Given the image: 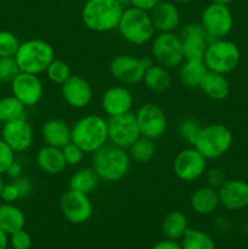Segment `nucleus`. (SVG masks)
<instances>
[{"instance_id": "f257e3e1", "label": "nucleus", "mask_w": 248, "mask_h": 249, "mask_svg": "<svg viewBox=\"0 0 248 249\" xmlns=\"http://www.w3.org/2000/svg\"><path fill=\"white\" fill-rule=\"evenodd\" d=\"M123 11L121 0H88L82 9V21L90 31L106 33L117 29Z\"/></svg>"}, {"instance_id": "f03ea898", "label": "nucleus", "mask_w": 248, "mask_h": 249, "mask_svg": "<svg viewBox=\"0 0 248 249\" xmlns=\"http://www.w3.org/2000/svg\"><path fill=\"white\" fill-rule=\"evenodd\" d=\"M130 156L125 148L113 143H106L94 152L92 168L100 180L107 182H117L128 175L130 170Z\"/></svg>"}, {"instance_id": "7ed1b4c3", "label": "nucleus", "mask_w": 248, "mask_h": 249, "mask_svg": "<svg viewBox=\"0 0 248 249\" xmlns=\"http://www.w3.org/2000/svg\"><path fill=\"white\" fill-rule=\"evenodd\" d=\"M72 142L85 153H94L108 143V123L97 114H87L72 126Z\"/></svg>"}, {"instance_id": "20e7f679", "label": "nucleus", "mask_w": 248, "mask_h": 249, "mask_svg": "<svg viewBox=\"0 0 248 249\" xmlns=\"http://www.w3.org/2000/svg\"><path fill=\"white\" fill-rule=\"evenodd\" d=\"M15 58L21 72L39 75L55 58V51L53 45L43 39H29L21 43Z\"/></svg>"}, {"instance_id": "39448f33", "label": "nucleus", "mask_w": 248, "mask_h": 249, "mask_svg": "<svg viewBox=\"0 0 248 249\" xmlns=\"http://www.w3.org/2000/svg\"><path fill=\"white\" fill-rule=\"evenodd\" d=\"M117 29L124 40L138 46L152 40L156 32L150 12L133 6L124 9Z\"/></svg>"}, {"instance_id": "423d86ee", "label": "nucleus", "mask_w": 248, "mask_h": 249, "mask_svg": "<svg viewBox=\"0 0 248 249\" xmlns=\"http://www.w3.org/2000/svg\"><path fill=\"white\" fill-rule=\"evenodd\" d=\"M233 136L230 129L223 124H211L202 126L192 146L208 160H218L229 152L232 146Z\"/></svg>"}, {"instance_id": "0eeeda50", "label": "nucleus", "mask_w": 248, "mask_h": 249, "mask_svg": "<svg viewBox=\"0 0 248 249\" xmlns=\"http://www.w3.org/2000/svg\"><path fill=\"white\" fill-rule=\"evenodd\" d=\"M204 65L212 72L228 74L238 66L241 51L235 43L226 39H215L209 41L203 56Z\"/></svg>"}, {"instance_id": "6e6552de", "label": "nucleus", "mask_w": 248, "mask_h": 249, "mask_svg": "<svg viewBox=\"0 0 248 249\" xmlns=\"http://www.w3.org/2000/svg\"><path fill=\"white\" fill-rule=\"evenodd\" d=\"M151 53L156 63L165 68H177L181 66L185 60L184 48L179 34L174 32L159 33L152 39Z\"/></svg>"}, {"instance_id": "1a4fd4ad", "label": "nucleus", "mask_w": 248, "mask_h": 249, "mask_svg": "<svg viewBox=\"0 0 248 249\" xmlns=\"http://www.w3.org/2000/svg\"><path fill=\"white\" fill-rule=\"evenodd\" d=\"M150 58L136 57V56L118 55L111 61L109 72L112 77L122 85H135L142 82L146 70L151 65Z\"/></svg>"}, {"instance_id": "9d476101", "label": "nucleus", "mask_w": 248, "mask_h": 249, "mask_svg": "<svg viewBox=\"0 0 248 249\" xmlns=\"http://www.w3.org/2000/svg\"><path fill=\"white\" fill-rule=\"evenodd\" d=\"M201 24L209 39H223L232 29L233 17L228 6L211 2L202 12Z\"/></svg>"}, {"instance_id": "9b49d317", "label": "nucleus", "mask_w": 248, "mask_h": 249, "mask_svg": "<svg viewBox=\"0 0 248 249\" xmlns=\"http://www.w3.org/2000/svg\"><path fill=\"white\" fill-rule=\"evenodd\" d=\"M60 208L63 216L72 224H84L91 219L94 207L89 195L68 189L60 199Z\"/></svg>"}, {"instance_id": "f8f14e48", "label": "nucleus", "mask_w": 248, "mask_h": 249, "mask_svg": "<svg viewBox=\"0 0 248 249\" xmlns=\"http://www.w3.org/2000/svg\"><path fill=\"white\" fill-rule=\"evenodd\" d=\"M108 141L122 148H129L141 136L135 114L131 112L121 116L109 117Z\"/></svg>"}, {"instance_id": "ddd939ff", "label": "nucleus", "mask_w": 248, "mask_h": 249, "mask_svg": "<svg viewBox=\"0 0 248 249\" xmlns=\"http://www.w3.org/2000/svg\"><path fill=\"white\" fill-rule=\"evenodd\" d=\"M207 160L195 147L184 148L175 157L173 170L177 179L185 182L198 180L206 173Z\"/></svg>"}, {"instance_id": "4468645a", "label": "nucleus", "mask_w": 248, "mask_h": 249, "mask_svg": "<svg viewBox=\"0 0 248 249\" xmlns=\"http://www.w3.org/2000/svg\"><path fill=\"white\" fill-rule=\"evenodd\" d=\"M135 118L141 136L156 140L164 135L167 130L168 121L164 111L156 104L142 105L136 112Z\"/></svg>"}, {"instance_id": "2eb2a0df", "label": "nucleus", "mask_w": 248, "mask_h": 249, "mask_svg": "<svg viewBox=\"0 0 248 249\" xmlns=\"http://www.w3.org/2000/svg\"><path fill=\"white\" fill-rule=\"evenodd\" d=\"M11 91L26 107H33L40 102L44 94L40 78L31 73L19 72L11 83Z\"/></svg>"}, {"instance_id": "dca6fc26", "label": "nucleus", "mask_w": 248, "mask_h": 249, "mask_svg": "<svg viewBox=\"0 0 248 249\" xmlns=\"http://www.w3.org/2000/svg\"><path fill=\"white\" fill-rule=\"evenodd\" d=\"M1 139L15 152H24L33 145V128L26 117L7 122V123H4V126H2Z\"/></svg>"}, {"instance_id": "f3484780", "label": "nucleus", "mask_w": 248, "mask_h": 249, "mask_svg": "<svg viewBox=\"0 0 248 249\" xmlns=\"http://www.w3.org/2000/svg\"><path fill=\"white\" fill-rule=\"evenodd\" d=\"M184 48L185 60H203L209 36L201 23H187L179 33Z\"/></svg>"}, {"instance_id": "a211bd4d", "label": "nucleus", "mask_w": 248, "mask_h": 249, "mask_svg": "<svg viewBox=\"0 0 248 249\" xmlns=\"http://www.w3.org/2000/svg\"><path fill=\"white\" fill-rule=\"evenodd\" d=\"M61 94L68 106L75 109H82L91 102L92 88L82 75L72 74L61 85Z\"/></svg>"}, {"instance_id": "6ab92c4d", "label": "nucleus", "mask_w": 248, "mask_h": 249, "mask_svg": "<svg viewBox=\"0 0 248 249\" xmlns=\"http://www.w3.org/2000/svg\"><path fill=\"white\" fill-rule=\"evenodd\" d=\"M219 203L231 212L248 207V182L241 179L225 180L218 189Z\"/></svg>"}, {"instance_id": "aec40b11", "label": "nucleus", "mask_w": 248, "mask_h": 249, "mask_svg": "<svg viewBox=\"0 0 248 249\" xmlns=\"http://www.w3.org/2000/svg\"><path fill=\"white\" fill-rule=\"evenodd\" d=\"M134 97L130 90L124 85H114L108 88L102 95L101 105L108 117L129 113L133 108Z\"/></svg>"}, {"instance_id": "412c9836", "label": "nucleus", "mask_w": 248, "mask_h": 249, "mask_svg": "<svg viewBox=\"0 0 248 249\" xmlns=\"http://www.w3.org/2000/svg\"><path fill=\"white\" fill-rule=\"evenodd\" d=\"M153 27L159 33H170L180 26V11L177 5L170 1H160L150 11Z\"/></svg>"}, {"instance_id": "4be33fe9", "label": "nucleus", "mask_w": 248, "mask_h": 249, "mask_svg": "<svg viewBox=\"0 0 248 249\" xmlns=\"http://www.w3.org/2000/svg\"><path fill=\"white\" fill-rule=\"evenodd\" d=\"M41 136L48 146L62 148L72 141V128L63 119H49L41 126Z\"/></svg>"}, {"instance_id": "5701e85b", "label": "nucleus", "mask_w": 248, "mask_h": 249, "mask_svg": "<svg viewBox=\"0 0 248 249\" xmlns=\"http://www.w3.org/2000/svg\"><path fill=\"white\" fill-rule=\"evenodd\" d=\"M35 162L39 169L49 175L61 174L67 167L62 150L48 145L44 146L38 151Z\"/></svg>"}, {"instance_id": "b1692460", "label": "nucleus", "mask_w": 248, "mask_h": 249, "mask_svg": "<svg viewBox=\"0 0 248 249\" xmlns=\"http://www.w3.org/2000/svg\"><path fill=\"white\" fill-rule=\"evenodd\" d=\"M198 89H201V91L208 99L221 101V100H225L230 94V83L225 74L208 71L202 79Z\"/></svg>"}, {"instance_id": "393cba45", "label": "nucleus", "mask_w": 248, "mask_h": 249, "mask_svg": "<svg viewBox=\"0 0 248 249\" xmlns=\"http://www.w3.org/2000/svg\"><path fill=\"white\" fill-rule=\"evenodd\" d=\"M218 190L211 186H202L195 190L191 196L192 211L199 215H208L215 212L219 206Z\"/></svg>"}, {"instance_id": "a878e982", "label": "nucleus", "mask_w": 248, "mask_h": 249, "mask_svg": "<svg viewBox=\"0 0 248 249\" xmlns=\"http://www.w3.org/2000/svg\"><path fill=\"white\" fill-rule=\"evenodd\" d=\"M26 225V215L21 208L14 203L0 204V229L11 235L16 231L24 229Z\"/></svg>"}, {"instance_id": "bb28decb", "label": "nucleus", "mask_w": 248, "mask_h": 249, "mask_svg": "<svg viewBox=\"0 0 248 249\" xmlns=\"http://www.w3.org/2000/svg\"><path fill=\"white\" fill-rule=\"evenodd\" d=\"M208 72L203 60H184L180 66V80L189 89H197Z\"/></svg>"}, {"instance_id": "cd10ccee", "label": "nucleus", "mask_w": 248, "mask_h": 249, "mask_svg": "<svg viewBox=\"0 0 248 249\" xmlns=\"http://www.w3.org/2000/svg\"><path fill=\"white\" fill-rule=\"evenodd\" d=\"M187 230H189V221H187L186 215L181 212H169L163 218L162 231L168 240H181Z\"/></svg>"}, {"instance_id": "c85d7f7f", "label": "nucleus", "mask_w": 248, "mask_h": 249, "mask_svg": "<svg viewBox=\"0 0 248 249\" xmlns=\"http://www.w3.org/2000/svg\"><path fill=\"white\" fill-rule=\"evenodd\" d=\"M142 82L145 83L146 88L152 91L163 92L170 88L172 77H170L168 68L163 67L158 63H151L146 70Z\"/></svg>"}, {"instance_id": "c756f323", "label": "nucleus", "mask_w": 248, "mask_h": 249, "mask_svg": "<svg viewBox=\"0 0 248 249\" xmlns=\"http://www.w3.org/2000/svg\"><path fill=\"white\" fill-rule=\"evenodd\" d=\"M100 181L94 168H80L70 179V189L82 194L90 195L95 191Z\"/></svg>"}, {"instance_id": "7c9ffc66", "label": "nucleus", "mask_w": 248, "mask_h": 249, "mask_svg": "<svg viewBox=\"0 0 248 249\" xmlns=\"http://www.w3.org/2000/svg\"><path fill=\"white\" fill-rule=\"evenodd\" d=\"M129 156L130 160L140 164H145L152 160L156 155V145L155 140L152 139L140 136L136 141H134L133 145L129 147Z\"/></svg>"}, {"instance_id": "2f4dec72", "label": "nucleus", "mask_w": 248, "mask_h": 249, "mask_svg": "<svg viewBox=\"0 0 248 249\" xmlns=\"http://www.w3.org/2000/svg\"><path fill=\"white\" fill-rule=\"evenodd\" d=\"M27 107L14 95L5 96L0 99V122L16 121V119L26 117Z\"/></svg>"}, {"instance_id": "473e14b6", "label": "nucleus", "mask_w": 248, "mask_h": 249, "mask_svg": "<svg viewBox=\"0 0 248 249\" xmlns=\"http://www.w3.org/2000/svg\"><path fill=\"white\" fill-rule=\"evenodd\" d=\"M182 249H215L214 240L207 232L189 229L181 238Z\"/></svg>"}, {"instance_id": "72a5a7b5", "label": "nucleus", "mask_w": 248, "mask_h": 249, "mask_svg": "<svg viewBox=\"0 0 248 249\" xmlns=\"http://www.w3.org/2000/svg\"><path fill=\"white\" fill-rule=\"evenodd\" d=\"M45 73L49 80L56 85H62L72 75L70 65L63 60H58V58H53L51 61L49 67L46 68Z\"/></svg>"}, {"instance_id": "f704fd0d", "label": "nucleus", "mask_w": 248, "mask_h": 249, "mask_svg": "<svg viewBox=\"0 0 248 249\" xmlns=\"http://www.w3.org/2000/svg\"><path fill=\"white\" fill-rule=\"evenodd\" d=\"M202 125L197 119L195 118H184L177 125V131L179 135L184 139L186 142L194 145L196 141L197 136H198L199 131H201Z\"/></svg>"}, {"instance_id": "c9c22d12", "label": "nucleus", "mask_w": 248, "mask_h": 249, "mask_svg": "<svg viewBox=\"0 0 248 249\" xmlns=\"http://www.w3.org/2000/svg\"><path fill=\"white\" fill-rule=\"evenodd\" d=\"M18 38L12 32L0 31V57H12L18 50Z\"/></svg>"}, {"instance_id": "e433bc0d", "label": "nucleus", "mask_w": 248, "mask_h": 249, "mask_svg": "<svg viewBox=\"0 0 248 249\" xmlns=\"http://www.w3.org/2000/svg\"><path fill=\"white\" fill-rule=\"evenodd\" d=\"M19 72L21 71H19L15 56L0 57V82L11 83Z\"/></svg>"}, {"instance_id": "4c0bfd02", "label": "nucleus", "mask_w": 248, "mask_h": 249, "mask_svg": "<svg viewBox=\"0 0 248 249\" xmlns=\"http://www.w3.org/2000/svg\"><path fill=\"white\" fill-rule=\"evenodd\" d=\"M61 150H62L63 157H65L67 165H72V167L79 165L80 163L83 162V160H84L85 152L79 147V146L75 145L74 142H72V141H71L70 143H67L65 147L61 148Z\"/></svg>"}, {"instance_id": "58836bf2", "label": "nucleus", "mask_w": 248, "mask_h": 249, "mask_svg": "<svg viewBox=\"0 0 248 249\" xmlns=\"http://www.w3.org/2000/svg\"><path fill=\"white\" fill-rule=\"evenodd\" d=\"M15 151L0 139V175L5 174L10 165L15 162Z\"/></svg>"}, {"instance_id": "ea45409f", "label": "nucleus", "mask_w": 248, "mask_h": 249, "mask_svg": "<svg viewBox=\"0 0 248 249\" xmlns=\"http://www.w3.org/2000/svg\"><path fill=\"white\" fill-rule=\"evenodd\" d=\"M9 236V242L12 249H29L32 247V237L24 229H21Z\"/></svg>"}, {"instance_id": "a19ab883", "label": "nucleus", "mask_w": 248, "mask_h": 249, "mask_svg": "<svg viewBox=\"0 0 248 249\" xmlns=\"http://www.w3.org/2000/svg\"><path fill=\"white\" fill-rule=\"evenodd\" d=\"M19 198H21V196H19L18 190L15 186L14 182L11 181L10 184H4L1 190V197H0L1 201H4L5 203H14Z\"/></svg>"}, {"instance_id": "79ce46f5", "label": "nucleus", "mask_w": 248, "mask_h": 249, "mask_svg": "<svg viewBox=\"0 0 248 249\" xmlns=\"http://www.w3.org/2000/svg\"><path fill=\"white\" fill-rule=\"evenodd\" d=\"M12 182H14L15 186H16L17 190H18L21 198L29 196L31 192L33 191V184H32L31 180L27 179V178L19 177L17 178V179L12 180Z\"/></svg>"}, {"instance_id": "37998d69", "label": "nucleus", "mask_w": 248, "mask_h": 249, "mask_svg": "<svg viewBox=\"0 0 248 249\" xmlns=\"http://www.w3.org/2000/svg\"><path fill=\"white\" fill-rule=\"evenodd\" d=\"M225 175L220 169H212L207 173V181H208V186L213 187V189H219L221 185L225 181Z\"/></svg>"}, {"instance_id": "c03bdc74", "label": "nucleus", "mask_w": 248, "mask_h": 249, "mask_svg": "<svg viewBox=\"0 0 248 249\" xmlns=\"http://www.w3.org/2000/svg\"><path fill=\"white\" fill-rule=\"evenodd\" d=\"M128 1L133 7L150 12L156 5H158L163 0H128Z\"/></svg>"}, {"instance_id": "a18cd8bd", "label": "nucleus", "mask_w": 248, "mask_h": 249, "mask_svg": "<svg viewBox=\"0 0 248 249\" xmlns=\"http://www.w3.org/2000/svg\"><path fill=\"white\" fill-rule=\"evenodd\" d=\"M22 173H23L22 165L19 164L18 162H16V160H15V162L10 165L9 169L6 170V173H5V174H6L10 179L14 180V179H17V178L22 177Z\"/></svg>"}, {"instance_id": "49530a36", "label": "nucleus", "mask_w": 248, "mask_h": 249, "mask_svg": "<svg viewBox=\"0 0 248 249\" xmlns=\"http://www.w3.org/2000/svg\"><path fill=\"white\" fill-rule=\"evenodd\" d=\"M152 249H182V248H181V245H179L177 241L165 238V240L159 241L158 243H156V245L152 247Z\"/></svg>"}, {"instance_id": "de8ad7c7", "label": "nucleus", "mask_w": 248, "mask_h": 249, "mask_svg": "<svg viewBox=\"0 0 248 249\" xmlns=\"http://www.w3.org/2000/svg\"><path fill=\"white\" fill-rule=\"evenodd\" d=\"M9 243V235L0 229V249H6Z\"/></svg>"}, {"instance_id": "09e8293b", "label": "nucleus", "mask_w": 248, "mask_h": 249, "mask_svg": "<svg viewBox=\"0 0 248 249\" xmlns=\"http://www.w3.org/2000/svg\"><path fill=\"white\" fill-rule=\"evenodd\" d=\"M231 1H232V0H212V2H214V4L225 5V6H228Z\"/></svg>"}, {"instance_id": "8fccbe9b", "label": "nucleus", "mask_w": 248, "mask_h": 249, "mask_svg": "<svg viewBox=\"0 0 248 249\" xmlns=\"http://www.w3.org/2000/svg\"><path fill=\"white\" fill-rule=\"evenodd\" d=\"M2 186H4V182H2L1 175H0V197H1V190H2Z\"/></svg>"}, {"instance_id": "3c124183", "label": "nucleus", "mask_w": 248, "mask_h": 249, "mask_svg": "<svg viewBox=\"0 0 248 249\" xmlns=\"http://www.w3.org/2000/svg\"><path fill=\"white\" fill-rule=\"evenodd\" d=\"M177 1H179V2H184V4H186V2L194 1V0H177Z\"/></svg>"}]
</instances>
